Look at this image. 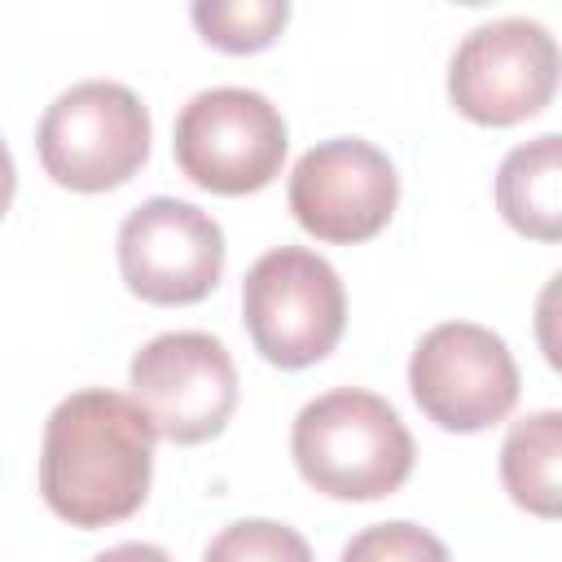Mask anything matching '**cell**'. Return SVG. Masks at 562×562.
<instances>
[{
    "label": "cell",
    "instance_id": "4fadbf2b",
    "mask_svg": "<svg viewBox=\"0 0 562 562\" xmlns=\"http://www.w3.org/2000/svg\"><path fill=\"white\" fill-rule=\"evenodd\" d=\"M189 18L206 44H215L224 53H259L290 22V4L285 0H228V4L202 0L189 9Z\"/></svg>",
    "mask_w": 562,
    "mask_h": 562
},
{
    "label": "cell",
    "instance_id": "277c9868",
    "mask_svg": "<svg viewBox=\"0 0 562 562\" xmlns=\"http://www.w3.org/2000/svg\"><path fill=\"white\" fill-rule=\"evenodd\" d=\"M35 149L61 189H119L149 158V110L127 83L83 79L44 110Z\"/></svg>",
    "mask_w": 562,
    "mask_h": 562
},
{
    "label": "cell",
    "instance_id": "5bb4252c",
    "mask_svg": "<svg viewBox=\"0 0 562 562\" xmlns=\"http://www.w3.org/2000/svg\"><path fill=\"white\" fill-rule=\"evenodd\" d=\"M202 562H312L307 540L272 518L228 522L202 553Z\"/></svg>",
    "mask_w": 562,
    "mask_h": 562
},
{
    "label": "cell",
    "instance_id": "2e32d148",
    "mask_svg": "<svg viewBox=\"0 0 562 562\" xmlns=\"http://www.w3.org/2000/svg\"><path fill=\"white\" fill-rule=\"evenodd\" d=\"M92 562H171V553L158 549V544H145V540H127V544H114V549L97 553Z\"/></svg>",
    "mask_w": 562,
    "mask_h": 562
},
{
    "label": "cell",
    "instance_id": "6da1fadb",
    "mask_svg": "<svg viewBox=\"0 0 562 562\" xmlns=\"http://www.w3.org/2000/svg\"><path fill=\"white\" fill-rule=\"evenodd\" d=\"M154 426L132 395L88 386L66 395L44 422L40 448V496L44 505L79 527H114L132 518L154 479Z\"/></svg>",
    "mask_w": 562,
    "mask_h": 562
},
{
    "label": "cell",
    "instance_id": "8fae6325",
    "mask_svg": "<svg viewBox=\"0 0 562 562\" xmlns=\"http://www.w3.org/2000/svg\"><path fill=\"white\" fill-rule=\"evenodd\" d=\"M496 206L522 237H562V136L544 132L505 154L496 171Z\"/></svg>",
    "mask_w": 562,
    "mask_h": 562
},
{
    "label": "cell",
    "instance_id": "7c38bea8",
    "mask_svg": "<svg viewBox=\"0 0 562 562\" xmlns=\"http://www.w3.org/2000/svg\"><path fill=\"white\" fill-rule=\"evenodd\" d=\"M558 461H562V413L540 408L522 422L509 426L501 443V479L514 505L540 518H558L562 509V483H558Z\"/></svg>",
    "mask_w": 562,
    "mask_h": 562
},
{
    "label": "cell",
    "instance_id": "5b68a950",
    "mask_svg": "<svg viewBox=\"0 0 562 562\" xmlns=\"http://www.w3.org/2000/svg\"><path fill=\"white\" fill-rule=\"evenodd\" d=\"M285 119L255 88H206L176 119V167L206 193L241 198L281 176Z\"/></svg>",
    "mask_w": 562,
    "mask_h": 562
},
{
    "label": "cell",
    "instance_id": "9c48e42d",
    "mask_svg": "<svg viewBox=\"0 0 562 562\" xmlns=\"http://www.w3.org/2000/svg\"><path fill=\"white\" fill-rule=\"evenodd\" d=\"M395 202L400 176L391 158L360 136L321 140L290 171V211L316 241H369L391 224Z\"/></svg>",
    "mask_w": 562,
    "mask_h": 562
},
{
    "label": "cell",
    "instance_id": "52a82bcc",
    "mask_svg": "<svg viewBox=\"0 0 562 562\" xmlns=\"http://www.w3.org/2000/svg\"><path fill=\"white\" fill-rule=\"evenodd\" d=\"M132 400L167 443L215 439L237 408V364L202 329H171L132 356Z\"/></svg>",
    "mask_w": 562,
    "mask_h": 562
},
{
    "label": "cell",
    "instance_id": "30bf717a",
    "mask_svg": "<svg viewBox=\"0 0 562 562\" xmlns=\"http://www.w3.org/2000/svg\"><path fill=\"white\" fill-rule=\"evenodd\" d=\"M119 272L145 303H202L224 277V233L193 202L149 198L119 228Z\"/></svg>",
    "mask_w": 562,
    "mask_h": 562
},
{
    "label": "cell",
    "instance_id": "9a60e30c",
    "mask_svg": "<svg viewBox=\"0 0 562 562\" xmlns=\"http://www.w3.org/2000/svg\"><path fill=\"white\" fill-rule=\"evenodd\" d=\"M342 562H452L448 544L417 522H378L347 540Z\"/></svg>",
    "mask_w": 562,
    "mask_h": 562
},
{
    "label": "cell",
    "instance_id": "7a4b0ae2",
    "mask_svg": "<svg viewBox=\"0 0 562 562\" xmlns=\"http://www.w3.org/2000/svg\"><path fill=\"white\" fill-rule=\"evenodd\" d=\"M299 474L334 501H382L413 474V435L400 413L360 386H338L299 408L290 430Z\"/></svg>",
    "mask_w": 562,
    "mask_h": 562
},
{
    "label": "cell",
    "instance_id": "e0dca14e",
    "mask_svg": "<svg viewBox=\"0 0 562 562\" xmlns=\"http://www.w3.org/2000/svg\"><path fill=\"white\" fill-rule=\"evenodd\" d=\"M13 189H18V167H13V154H9V145L0 140V220H4L9 202H13Z\"/></svg>",
    "mask_w": 562,
    "mask_h": 562
},
{
    "label": "cell",
    "instance_id": "3957f363",
    "mask_svg": "<svg viewBox=\"0 0 562 562\" xmlns=\"http://www.w3.org/2000/svg\"><path fill=\"white\" fill-rule=\"evenodd\" d=\"M241 321L268 364L307 369L338 347L347 294L329 259L303 246H277L241 281Z\"/></svg>",
    "mask_w": 562,
    "mask_h": 562
},
{
    "label": "cell",
    "instance_id": "ba28073f",
    "mask_svg": "<svg viewBox=\"0 0 562 562\" xmlns=\"http://www.w3.org/2000/svg\"><path fill=\"white\" fill-rule=\"evenodd\" d=\"M558 88V44L531 18H496L474 26L448 66V97L457 114L483 127L536 119Z\"/></svg>",
    "mask_w": 562,
    "mask_h": 562
},
{
    "label": "cell",
    "instance_id": "8992f818",
    "mask_svg": "<svg viewBox=\"0 0 562 562\" xmlns=\"http://www.w3.org/2000/svg\"><path fill=\"white\" fill-rule=\"evenodd\" d=\"M417 408L452 435L505 422L518 404V364L501 334L474 321H443L422 334L408 360Z\"/></svg>",
    "mask_w": 562,
    "mask_h": 562
}]
</instances>
